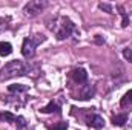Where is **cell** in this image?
Masks as SVG:
<instances>
[{"label":"cell","mask_w":132,"mask_h":130,"mask_svg":"<svg viewBox=\"0 0 132 130\" xmlns=\"http://www.w3.org/2000/svg\"><path fill=\"white\" fill-rule=\"evenodd\" d=\"M40 112H42V113H52V112H55V113H60V107H59V104H55L54 101H51L48 106L42 107V109H40Z\"/></svg>","instance_id":"cell-7"},{"label":"cell","mask_w":132,"mask_h":130,"mask_svg":"<svg viewBox=\"0 0 132 130\" xmlns=\"http://www.w3.org/2000/svg\"><path fill=\"white\" fill-rule=\"evenodd\" d=\"M8 90L9 92H26L28 86H25V84H11V86H8Z\"/></svg>","instance_id":"cell-12"},{"label":"cell","mask_w":132,"mask_h":130,"mask_svg":"<svg viewBox=\"0 0 132 130\" xmlns=\"http://www.w3.org/2000/svg\"><path fill=\"white\" fill-rule=\"evenodd\" d=\"M123 57H125L129 63H132V49H125V51H123Z\"/></svg>","instance_id":"cell-15"},{"label":"cell","mask_w":132,"mask_h":130,"mask_svg":"<svg viewBox=\"0 0 132 130\" xmlns=\"http://www.w3.org/2000/svg\"><path fill=\"white\" fill-rule=\"evenodd\" d=\"M120 11H121V15H123V23H121V26H123V28H126V26L129 25V18H128V15L123 12V8H120Z\"/></svg>","instance_id":"cell-16"},{"label":"cell","mask_w":132,"mask_h":130,"mask_svg":"<svg viewBox=\"0 0 132 130\" xmlns=\"http://www.w3.org/2000/svg\"><path fill=\"white\" fill-rule=\"evenodd\" d=\"M17 121H19V127H23V126H25V118H23V116H19Z\"/></svg>","instance_id":"cell-18"},{"label":"cell","mask_w":132,"mask_h":130,"mask_svg":"<svg viewBox=\"0 0 132 130\" xmlns=\"http://www.w3.org/2000/svg\"><path fill=\"white\" fill-rule=\"evenodd\" d=\"M59 22H60V26H59V29L55 31L57 40H65V38H68V37L72 34V31H74V23H72L69 18H66V17H60Z\"/></svg>","instance_id":"cell-3"},{"label":"cell","mask_w":132,"mask_h":130,"mask_svg":"<svg viewBox=\"0 0 132 130\" xmlns=\"http://www.w3.org/2000/svg\"><path fill=\"white\" fill-rule=\"evenodd\" d=\"M100 8L101 9H104V11H108V12H111L112 14V8L109 6V5H106V3H100Z\"/></svg>","instance_id":"cell-17"},{"label":"cell","mask_w":132,"mask_h":130,"mask_svg":"<svg viewBox=\"0 0 132 130\" xmlns=\"http://www.w3.org/2000/svg\"><path fill=\"white\" fill-rule=\"evenodd\" d=\"M31 66L28 63H23L22 60H12L9 63H6L5 67L0 70V80H9L14 77H20V75H29Z\"/></svg>","instance_id":"cell-1"},{"label":"cell","mask_w":132,"mask_h":130,"mask_svg":"<svg viewBox=\"0 0 132 130\" xmlns=\"http://www.w3.org/2000/svg\"><path fill=\"white\" fill-rule=\"evenodd\" d=\"M0 121H5V123H15V121H17V116L12 115L11 112H0Z\"/></svg>","instance_id":"cell-10"},{"label":"cell","mask_w":132,"mask_h":130,"mask_svg":"<svg viewBox=\"0 0 132 130\" xmlns=\"http://www.w3.org/2000/svg\"><path fill=\"white\" fill-rule=\"evenodd\" d=\"M11 52H12V46L6 41H0V55L6 57V55H11Z\"/></svg>","instance_id":"cell-11"},{"label":"cell","mask_w":132,"mask_h":130,"mask_svg":"<svg viewBox=\"0 0 132 130\" xmlns=\"http://www.w3.org/2000/svg\"><path fill=\"white\" fill-rule=\"evenodd\" d=\"M88 126L89 127H94V129H101L104 126V119L100 115H91L88 118Z\"/></svg>","instance_id":"cell-6"},{"label":"cell","mask_w":132,"mask_h":130,"mask_svg":"<svg viewBox=\"0 0 132 130\" xmlns=\"http://www.w3.org/2000/svg\"><path fill=\"white\" fill-rule=\"evenodd\" d=\"M71 75H72V78H74L75 83H86V80H88V73H86V70L81 69V67L74 69V70L71 72Z\"/></svg>","instance_id":"cell-5"},{"label":"cell","mask_w":132,"mask_h":130,"mask_svg":"<svg viewBox=\"0 0 132 130\" xmlns=\"http://www.w3.org/2000/svg\"><path fill=\"white\" fill-rule=\"evenodd\" d=\"M51 130H68V123L65 121H60V123H57L54 127H49Z\"/></svg>","instance_id":"cell-14"},{"label":"cell","mask_w":132,"mask_h":130,"mask_svg":"<svg viewBox=\"0 0 132 130\" xmlns=\"http://www.w3.org/2000/svg\"><path fill=\"white\" fill-rule=\"evenodd\" d=\"M125 123H128V115H126V113L114 115V116H112V124H114V126L121 127V126H125Z\"/></svg>","instance_id":"cell-8"},{"label":"cell","mask_w":132,"mask_h":130,"mask_svg":"<svg viewBox=\"0 0 132 130\" xmlns=\"http://www.w3.org/2000/svg\"><path fill=\"white\" fill-rule=\"evenodd\" d=\"M94 94H95L94 87H92V89H91V87H86V89L81 92V95H80V99H91V98L94 97Z\"/></svg>","instance_id":"cell-13"},{"label":"cell","mask_w":132,"mask_h":130,"mask_svg":"<svg viewBox=\"0 0 132 130\" xmlns=\"http://www.w3.org/2000/svg\"><path fill=\"white\" fill-rule=\"evenodd\" d=\"M120 106L121 107H131L132 106V89L125 94V97L121 98V101H120Z\"/></svg>","instance_id":"cell-9"},{"label":"cell","mask_w":132,"mask_h":130,"mask_svg":"<svg viewBox=\"0 0 132 130\" xmlns=\"http://www.w3.org/2000/svg\"><path fill=\"white\" fill-rule=\"evenodd\" d=\"M46 40V37L45 35H37V38H34V37H26L25 40H23V44H22V54H23V57L25 58H32L34 55H35V48H37V44H40V43H43Z\"/></svg>","instance_id":"cell-2"},{"label":"cell","mask_w":132,"mask_h":130,"mask_svg":"<svg viewBox=\"0 0 132 130\" xmlns=\"http://www.w3.org/2000/svg\"><path fill=\"white\" fill-rule=\"evenodd\" d=\"M45 8H46V2L32 0V2H29V3H26V5H25L23 12H25V15H26V17H35V15H38Z\"/></svg>","instance_id":"cell-4"}]
</instances>
